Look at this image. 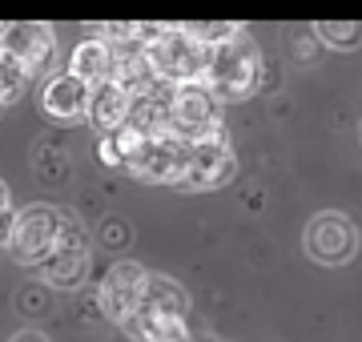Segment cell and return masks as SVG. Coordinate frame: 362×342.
<instances>
[{"label":"cell","mask_w":362,"mask_h":342,"mask_svg":"<svg viewBox=\"0 0 362 342\" xmlns=\"http://www.w3.org/2000/svg\"><path fill=\"white\" fill-rule=\"evenodd\" d=\"M258 85H262V53H258V45L246 37V28L238 25L230 37L209 49L206 89L218 101H242Z\"/></svg>","instance_id":"obj_1"},{"label":"cell","mask_w":362,"mask_h":342,"mask_svg":"<svg viewBox=\"0 0 362 342\" xmlns=\"http://www.w3.org/2000/svg\"><path fill=\"white\" fill-rule=\"evenodd\" d=\"M145 57L161 81L173 85H206L209 73V45L194 40L181 25H165L153 45H145Z\"/></svg>","instance_id":"obj_2"},{"label":"cell","mask_w":362,"mask_h":342,"mask_svg":"<svg viewBox=\"0 0 362 342\" xmlns=\"http://www.w3.org/2000/svg\"><path fill=\"white\" fill-rule=\"evenodd\" d=\"M57 230H61V210L52 206H33L16 218V230H13V242L8 250L21 266H33L37 270L52 250H57Z\"/></svg>","instance_id":"obj_3"},{"label":"cell","mask_w":362,"mask_h":342,"mask_svg":"<svg viewBox=\"0 0 362 342\" xmlns=\"http://www.w3.org/2000/svg\"><path fill=\"white\" fill-rule=\"evenodd\" d=\"M145 282H149V270H141L137 262H117L105 270V278L97 282V306L109 322H125V318L141 306Z\"/></svg>","instance_id":"obj_4"},{"label":"cell","mask_w":362,"mask_h":342,"mask_svg":"<svg viewBox=\"0 0 362 342\" xmlns=\"http://www.w3.org/2000/svg\"><path fill=\"white\" fill-rule=\"evenodd\" d=\"M0 53L13 57L28 77H40L57 57V33L49 25H0Z\"/></svg>","instance_id":"obj_5"},{"label":"cell","mask_w":362,"mask_h":342,"mask_svg":"<svg viewBox=\"0 0 362 342\" xmlns=\"http://www.w3.org/2000/svg\"><path fill=\"white\" fill-rule=\"evenodd\" d=\"M358 250V230L346 213H318L306 225V254L322 266H342Z\"/></svg>","instance_id":"obj_6"},{"label":"cell","mask_w":362,"mask_h":342,"mask_svg":"<svg viewBox=\"0 0 362 342\" xmlns=\"http://www.w3.org/2000/svg\"><path fill=\"white\" fill-rule=\"evenodd\" d=\"M185 158H189V145L181 141V137H149V145H145L125 170L133 177H141V182L181 185V177H185Z\"/></svg>","instance_id":"obj_7"},{"label":"cell","mask_w":362,"mask_h":342,"mask_svg":"<svg viewBox=\"0 0 362 342\" xmlns=\"http://www.w3.org/2000/svg\"><path fill=\"white\" fill-rule=\"evenodd\" d=\"M233 177V149L230 141H202L189 145V158H185V189H218Z\"/></svg>","instance_id":"obj_8"},{"label":"cell","mask_w":362,"mask_h":342,"mask_svg":"<svg viewBox=\"0 0 362 342\" xmlns=\"http://www.w3.org/2000/svg\"><path fill=\"white\" fill-rule=\"evenodd\" d=\"M89 89H93V85H85V81L73 77V73H57V77H49L45 85H40V109H45L52 121L73 125V121L85 117Z\"/></svg>","instance_id":"obj_9"},{"label":"cell","mask_w":362,"mask_h":342,"mask_svg":"<svg viewBox=\"0 0 362 342\" xmlns=\"http://www.w3.org/2000/svg\"><path fill=\"white\" fill-rule=\"evenodd\" d=\"M129 105H133V97L117 81H97L89 89V105H85V121H89L93 129H101V133H113L117 125H125L129 121Z\"/></svg>","instance_id":"obj_10"},{"label":"cell","mask_w":362,"mask_h":342,"mask_svg":"<svg viewBox=\"0 0 362 342\" xmlns=\"http://www.w3.org/2000/svg\"><path fill=\"white\" fill-rule=\"evenodd\" d=\"M40 282L52 290H77L89 274V246L85 250H52L45 262L37 266Z\"/></svg>","instance_id":"obj_11"},{"label":"cell","mask_w":362,"mask_h":342,"mask_svg":"<svg viewBox=\"0 0 362 342\" xmlns=\"http://www.w3.org/2000/svg\"><path fill=\"white\" fill-rule=\"evenodd\" d=\"M109 69H113V49L101 37H89V40H81V45H73L65 73L81 77L85 85H97V81L109 77Z\"/></svg>","instance_id":"obj_12"},{"label":"cell","mask_w":362,"mask_h":342,"mask_svg":"<svg viewBox=\"0 0 362 342\" xmlns=\"http://www.w3.org/2000/svg\"><path fill=\"white\" fill-rule=\"evenodd\" d=\"M141 306L153 310V314H185V310H189V294H185L181 282H173V278L149 274L145 294H141Z\"/></svg>","instance_id":"obj_13"},{"label":"cell","mask_w":362,"mask_h":342,"mask_svg":"<svg viewBox=\"0 0 362 342\" xmlns=\"http://www.w3.org/2000/svg\"><path fill=\"white\" fill-rule=\"evenodd\" d=\"M314 33H318L326 45H334V49H354V45H362V25L358 20H318Z\"/></svg>","instance_id":"obj_14"},{"label":"cell","mask_w":362,"mask_h":342,"mask_svg":"<svg viewBox=\"0 0 362 342\" xmlns=\"http://www.w3.org/2000/svg\"><path fill=\"white\" fill-rule=\"evenodd\" d=\"M109 137H113L117 153H121V158H125V165H129V161L137 158V153H141L145 145H149V137H145V129H137V125H133V121H125V125H117V129L109 133Z\"/></svg>","instance_id":"obj_15"},{"label":"cell","mask_w":362,"mask_h":342,"mask_svg":"<svg viewBox=\"0 0 362 342\" xmlns=\"http://www.w3.org/2000/svg\"><path fill=\"white\" fill-rule=\"evenodd\" d=\"M97 158H101L105 170H125V158L117 153V145H113L109 133H101V141H97Z\"/></svg>","instance_id":"obj_16"},{"label":"cell","mask_w":362,"mask_h":342,"mask_svg":"<svg viewBox=\"0 0 362 342\" xmlns=\"http://www.w3.org/2000/svg\"><path fill=\"white\" fill-rule=\"evenodd\" d=\"M13 230H16V213H13V206H8V210H0V246L13 242Z\"/></svg>","instance_id":"obj_17"},{"label":"cell","mask_w":362,"mask_h":342,"mask_svg":"<svg viewBox=\"0 0 362 342\" xmlns=\"http://www.w3.org/2000/svg\"><path fill=\"white\" fill-rule=\"evenodd\" d=\"M13 342H45V338H40V334H33V330H28V334H16Z\"/></svg>","instance_id":"obj_18"},{"label":"cell","mask_w":362,"mask_h":342,"mask_svg":"<svg viewBox=\"0 0 362 342\" xmlns=\"http://www.w3.org/2000/svg\"><path fill=\"white\" fill-rule=\"evenodd\" d=\"M0 210H8V185L0 182Z\"/></svg>","instance_id":"obj_19"}]
</instances>
